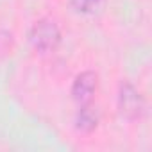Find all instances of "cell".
I'll use <instances>...</instances> for the list:
<instances>
[{"label":"cell","mask_w":152,"mask_h":152,"mask_svg":"<svg viewBox=\"0 0 152 152\" xmlns=\"http://www.w3.org/2000/svg\"><path fill=\"white\" fill-rule=\"evenodd\" d=\"M29 38H31V43H32V47L36 50H39V52H50L61 41V32H59V27L56 25L54 20L41 18V20H38L32 25Z\"/></svg>","instance_id":"obj_1"},{"label":"cell","mask_w":152,"mask_h":152,"mask_svg":"<svg viewBox=\"0 0 152 152\" xmlns=\"http://www.w3.org/2000/svg\"><path fill=\"white\" fill-rule=\"evenodd\" d=\"M118 107L125 118L136 120L145 111V100L132 84L124 83L120 86V93H118Z\"/></svg>","instance_id":"obj_2"},{"label":"cell","mask_w":152,"mask_h":152,"mask_svg":"<svg viewBox=\"0 0 152 152\" xmlns=\"http://www.w3.org/2000/svg\"><path fill=\"white\" fill-rule=\"evenodd\" d=\"M99 86V77L95 72H83L75 77L73 84H72V97L73 100L81 104H88L93 97V93L97 91Z\"/></svg>","instance_id":"obj_3"},{"label":"cell","mask_w":152,"mask_h":152,"mask_svg":"<svg viewBox=\"0 0 152 152\" xmlns=\"http://www.w3.org/2000/svg\"><path fill=\"white\" fill-rule=\"evenodd\" d=\"M97 124H99V115L93 109V106L81 104L77 115H75V127H77L79 131L90 132V131H93L97 127Z\"/></svg>","instance_id":"obj_4"},{"label":"cell","mask_w":152,"mask_h":152,"mask_svg":"<svg viewBox=\"0 0 152 152\" xmlns=\"http://www.w3.org/2000/svg\"><path fill=\"white\" fill-rule=\"evenodd\" d=\"M102 2L104 0H70V6L77 13L90 15V13H95L102 6Z\"/></svg>","instance_id":"obj_5"}]
</instances>
